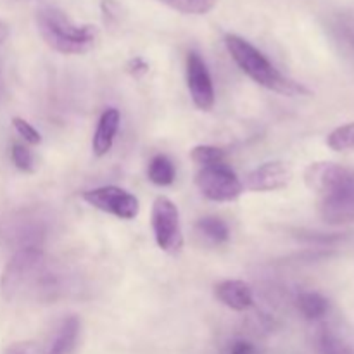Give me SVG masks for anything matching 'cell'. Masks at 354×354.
Segmentation results:
<instances>
[{"instance_id": "cell-11", "label": "cell", "mask_w": 354, "mask_h": 354, "mask_svg": "<svg viewBox=\"0 0 354 354\" xmlns=\"http://www.w3.org/2000/svg\"><path fill=\"white\" fill-rule=\"evenodd\" d=\"M214 296L234 311H245L252 306V289L242 280H223L214 286Z\"/></svg>"}, {"instance_id": "cell-20", "label": "cell", "mask_w": 354, "mask_h": 354, "mask_svg": "<svg viewBox=\"0 0 354 354\" xmlns=\"http://www.w3.org/2000/svg\"><path fill=\"white\" fill-rule=\"evenodd\" d=\"M190 159H192L196 165L203 166H213V165H221V162H227V156L225 151L214 147V145H197L190 151Z\"/></svg>"}, {"instance_id": "cell-14", "label": "cell", "mask_w": 354, "mask_h": 354, "mask_svg": "<svg viewBox=\"0 0 354 354\" xmlns=\"http://www.w3.org/2000/svg\"><path fill=\"white\" fill-rule=\"evenodd\" d=\"M313 349L317 354H354L351 342L328 325L317 328L313 335Z\"/></svg>"}, {"instance_id": "cell-23", "label": "cell", "mask_w": 354, "mask_h": 354, "mask_svg": "<svg viewBox=\"0 0 354 354\" xmlns=\"http://www.w3.org/2000/svg\"><path fill=\"white\" fill-rule=\"evenodd\" d=\"M3 354H40L38 348L33 342H16V344H10L9 348L3 351Z\"/></svg>"}, {"instance_id": "cell-25", "label": "cell", "mask_w": 354, "mask_h": 354, "mask_svg": "<svg viewBox=\"0 0 354 354\" xmlns=\"http://www.w3.org/2000/svg\"><path fill=\"white\" fill-rule=\"evenodd\" d=\"M128 71H130L133 76H140V75H144V73L149 71V64L144 61V59L135 57L128 62Z\"/></svg>"}, {"instance_id": "cell-2", "label": "cell", "mask_w": 354, "mask_h": 354, "mask_svg": "<svg viewBox=\"0 0 354 354\" xmlns=\"http://www.w3.org/2000/svg\"><path fill=\"white\" fill-rule=\"evenodd\" d=\"M225 45H227L228 54L235 61V64L258 85L265 86V88L273 90L277 93L289 97H299V95H310V90L304 85L297 83L296 80L287 78L286 75L279 71L275 66L270 62V59L263 54L259 48L249 44L245 38L239 37V35L228 33L225 35Z\"/></svg>"}, {"instance_id": "cell-24", "label": "cell", "mask_w": 354, "mask_h": 354, "mask_svg": "<svg viewBox=\"0 0 354 354\" xmlns=\"http://www.w3.org/2000/svg\"><path fill=\"white\" fill-rule=\"evenodd\" d=\"M230 354H263V353L259 351V349L256 348L252 342L237 341V342H234V344H232Z\"/></svg>"}, {"instance_id": "cell-22", "label": "cell", "mask_w": 354, "mask_h": 354, "mask_svg": "<svg viewBox=\"0 0 354 354\" xmlns=\"http://www.w3.org/2000/svg\"><path fill=\"white\" fill-rule=\"evenodd\" d=\"M12 127L17 131V135L21 138H24V142H28V144L38 145L41 142L40 133L26 120H23V118H12Z\"/></svg>"}, {"instance_id": "cell-19", "label": "cell", "mask_w": 354, "mask_h": 354, "mask_svg": "<svg viewBox=\"0 0 354 354\" xmlns=\"http://www.w3.org/2000/svg\"><path fill=\"white\" fill-rule=\"evenodd\" d=\"M327 145L335 152L354 151V121L332 130L327 137Z\"/></svg>"}, {"instance_id": "cell-9", "label": "cell", "mask_w": 354, "mask_h": 354, "mask_svg": "<svg viewBox=\"0 0 354 354\" xmlns=\"http://www.w3.org/2000/svg\"><path fill=\"white\" fill-rule=\"evenodd\" d=\"M289 176L290 173L283 166V162L270 161L249 171L242 185L251 192H273V190L283 189L289 183Z\"/></svg>"}, {"instance_id": "cell-12", "label": "cell", "mask_w": 354, "mask_h": 354, "mask_svg": "<svg viewBox=\"0 0 354 354\" xmlns=\"http://www.w3.org/2000/svg\"><path fill=\"white\" fill-rule=\"evenodd\" d=\"M120 111L114 109V107H109V109L102 113L92 140L93 154L97 158H102V156H106L111 151L114 144V137H116L118 130H120Z\"/></svg>"}, {"instance_id": "cell-15", "label": "cell", "mask_w": 354, "mask_h": 354, "mask_svg": "<svg viewBox=\"0 0 354 354\" xmlns=\"http://www.w3.org/2000/svg\"><path fill=\"white\" fill-rule=\"evenodd\" d=\"M197 239L209 245H223L230 239L228 225L218 216H204L194 227Z\"/></svg>"}, {"instance_id": "cell-13", "label": "cell", "mask_w": 354, "mask_h": 354, "mask_svg": "<svg viewBox=\"0 0 354 354\" xmlns=\"http://www.w3.org/2000/svg\"><path fill=\"white\" fill-rule=\"evenodd\" d=\"M80 328H82V324H80L78 317L75 315L66 317L54 330L45 354H75L76 346H78Z\"/></svg>"}, {"instance_id": "cell-1", "label": "cell", "mask_w": 354, "mask_h": 354, "mask_svg": "<svg viewBox=\"0 0 354 354\" xmlns=\"http://www.w3.org/2000/svg\"><path fill=\"white\" fill-rule=\"evenodd\" d=\"M304 182L320 197L318 213L328 225L354 221V169L337 162H313L304 171Z\"/></svg>"}, {"instance_id": "cell-16", "label": "cell", "mask_w": 354, "mask_h": 354, "mask_svg": "<svg viewBox=\"0 0 354 354\" xmlns=\"http://www.w3.org/2000/svg\"><path fill=\"white\" fill-rule=\"evenodd\" d=\"M297 310L303 315L306 320L310 322H320L330 311V303L325 296H322L320 292H303L297 297Z\"/></svg>"}, {"instance_id": "cell-3", "label": "cell", "mask_w": 354, "mask_h": 354, "mask_svg": "<svg viewBox=\"0 0 354 354\" xmlns=\"http://www.w3.org/2000/svg\"><path fill=\"white\" fill-rule=\"evenodd\" d=\"M37 28L45 44L61 54H85L93 48L97 40L95 26L76 24L68 14L52 6L37 10Z\"/></svg>"}, {"instance_id": "cell-21", "label": "cell", "mask_w": 354, "mask_h": 354, "mask_svg": "<svg viewBox=\"0 0 354 354\" xmlns=\"http://www.w3.org/2000/svg\"><path fill=\"white\" fill-rule=\"evenodd\" d=\"M10 159L16 165L17 169L24 173H33L35 171V158L31 154L30 149L23 144H12L10 147Z\"/></svg>"}, {"instance_id": "cell-17", "label": "cell", "mask_w": 354, "mask_h": 354, "mask_svg": "<svg viewBox=\"0 0 354 354\" xmlns=\"http://www.w3.org/2000/svg\"><path fill=\"white\" fill-rule=\"evenodd\" d=\"M149 180H151L154 185L159 187H168L175 182V166L173 162L169 161V158L166 156L158 154L151 159L149 162V169H147Z\"/></svg>"}, {"instance_id": "cell-10", "label": "cell", "mask_w": 354, "mask_h": 354, "mask_svg": "<svg viewBox=\"0 0 354 354\" xmlns=\"http://www.w3.org/2000/svg\"><path fill=\"white\" fill-rule=\"evenodd\" d=\"M327 31L339 54L354 64V9L332 14L327 19Z\"/></svg>"}, {"instance_id": "cell-26", "label": "cell", "mask_w": 354, "mask_h": 354, "mask_svg": "<svg viewBox=\"0 0 354 354\" xmlns=\"http://www.w3.org/2000/svg\"><path fill=\"white\" fill-rule=\"evenodd\" d=\"M7 37H9V26L3 21H0V45L7 40Z\"/></svg>"}, {"instance_id": "cell-5", "label": "cell", "mask_w": 354, "mask_h": 354, "mask_svg": "<svg viewBox=\"0 0 354 354\" xmlns=\"http://www.w3.org/2000/svg\"><path fill=\"white\" fill-rule=\"evenodd\" d=\"M152 230L159 249L168 254H178L183 248L182 223L178 207L168 197L159 196L152 204Z\"/></svg>"}, {"instance_id": "cell-7", "label": "cell", "mask_w": 354, "mask_h": 354, "mask_svg": "<svg viewBox=\"0 0 354 354\" xmlns=\"http://www.w3.org/2000/svg\"><path fill=\"white\" fill-rule=\"evenodd\" d=\"M83 201L102 213L113 214L120 220H133L140 211L138 199L128 190L116 185L97 187L83 192Z\"/></svg>"}, {"instance_id": "cell-6", "label": "cell", "mask_w": 354, "mask_h": 354, "mask_svg": "<svg viewBox=\"0 0 354 354\" xmlns=\"http://www.w3.org/2000/svg\"><path fill=\"white\" fill-rule=\"evenodd\" d=\"M196 183L201 194L214 203H228L241 197L244 185L227 162L203 166L196 175Z\"/></svg>"}, {"instance_id": "cell-8", "label": "cell", "mask_w": 354, "mask_h": 354, "mask_svg": "<svg viewBox=\"0 0 354 354\" xmlns=\"http://www.w3.org/2000/svg\"><path fill=\"white\" fill-rule=\"evenodd\" d=\"M187 86L194 104L201 111H209L214 106V86L206 62L197 52L187 55Z\"/></svg>"}, {"instance_id": "cell-4", "label": "cell", "mask_w": 354, "mask_h": 354, "mask_svg": "<svg viewBox=\"0 0 354 354\" xmlns=\"http://www.w3.org/2000/svg\"><path fill=\"white\" fill-rule=\"evenodd\" d=\"M2 296L7 303L23 297L31 290L45 292V254L37 245L16 251L9 259L0 280Z\"/></svg>"}, {"instance_id": "cell-18", "label": "cell", "mask_w": 354, "mask_h": 354, "mask_svg": "<svg viewBox=\"0 0 354 354\" xmlns=\"http://www.w3.org/2000/svg\"><path fill=\"white\" fill-rule=\"evenodd\" d=\"M169 9L189 16H204L216 7L218 0H159Z\"/></svg>"}]
</instances>
